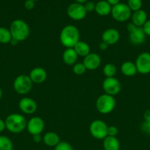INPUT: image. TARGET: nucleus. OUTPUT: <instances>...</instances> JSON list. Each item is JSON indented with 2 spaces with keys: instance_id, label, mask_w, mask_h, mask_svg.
<instances>
[{
  "instance_id": "f257e3e1",
  "label": "nucleus",
  "mask_w": 150,
  "mask_h": 150,
  "mask_svg": "<svg viewBox=\"0 0 150 150\" xmlns=\"http://www.w3.org/2000/svg\"><path fill=\"white\" fill-rule=\"evenodd\" d=\"M80 40V33L76 26L67 25L62 29L60 34V41L66 48H74Z\"/></svg>"
},
{
  "instance_id": "f03ea898",
  "label": "nucleus",
  "mask_w": 150,
  "mask_h": 150,
  "mask_svg": "<svg viewBox=\"0 0 150 150\" xmlns=\"http://www.w3.org/2000/svg\"><path fill=\"white\" fill-rule=\"evenodd\" d=\"M9 29L13 40L17 41L18 42L24 41L30 33V29L28 24L21 19H16L10 23Z\"/></svg>"
},
{
  "instance_id": "7ed1b4c3",
  "label": "nucleus",
  "mask_w": 150,
  "mask_h": 150,
  "mask_svg": "<svg viewBox=\"0 0 150 150\" xmlns=\"http://www.w3.org/2000/svg\"><path fill=\"white\" fill-rule=\"evenodd\" d=\"M6 129L10 133H19L26 128L27 122L25 117L20 114H11L5 120Z\"/></svg>"
},
{
  "instance_id": "20e7f679",
  "label": "nucleus",
  "mask_w": 150,
  "mask_h": 150,
  "mask_svg": "<svg viewBox=\"0 0 150 150\" xmlns=\"http://www.w3.org/2000/svg\"><path fill=\"white\" fill-rule=\"evenodd\" d=\"M116 102L114 97L107 94H103L97 98L96 107L97 111L102 114H108L114 110Z\"/></svg>"
},
{
  "instance_id": "39448f33",
  "label": "nucleus",
  "mask_w": 150,
  "mask_h": 150,
  "mask_svg": "<svg viewBox=\"0 0 150 150\" xmlns=\"http://www.w3.org/2000/svg\"><path fill=\"white\" fill-rule=\"evenodd\" d=\"M33 83L27 75H19L13 81V89L19 95H26L32 89Z\"/></svg>"
},
{
  "instance_id": "423d86ee",
  "label": "nucleus",
  "mask_w": 150,
  "mask_h": 150,
  "mask_svg": "<svg viewBox=\"0 0 150 150\" xmlns=\"http://www.w3.org/2000/svg\"><path fill=\"white\" fill-rule=\"evenodd\" d=\"M111 15L116 21L125 22L131 18L132 11L126 4L119 3L112 7Z\"/></svg>"
},
{
  "instance_id": "0eeeda50",
  "label": "nucleus",
  "mask_w": 150,
  "mask_h": 150,
  "mask_svg": "<svg viewBox=\"0 0 150 150\" xmlns=\"http://www.w3.org/2000/svg\"><path fill=\"white\" fill-rule=\"evenodd\" d=\"M108 126L104 121L101 120H94L89 127L90 133L95 139L103 140L107 136Z\"/></svg>"
},
{
  "instance_id": "6e6552de",
  "label": "nucleus",
  "mask_w": 150,
  "mask_h": 150,
  "mask_svg": "<svg viewBox=\"0 0 150 150\" xmlns=\"http://www.w3.org/2000/svg\"><path fill=\"white\" fill-rule=\"evenodd\" d=\"M102 89L105 94L115 96L120 92L121 84L120 81L115 77L106 78L102 82Z\"/></svg>"
},
{
  "instance_id": "1a4fd4ad",
  "label": "nucleus",
  "mask_w": 150,
  "mask_h": 150,
  "mask_svg": "<svg viewBox=\"0 0 150 150\" xmlns=\"http://www.w3.org/2000/svg\"><path fill=\"white\" fill-rule=\"evenodd\" d=\"M67 14L69 18L74 21H81L85 18L87 12L84 4L80 3H72L68 7Z\"/></svg>"
},
{
  "instance_id": "9d476101",
  "label": "nucleus",
  "mask_w": 150,
  "mask_h": 150,
  "mask_svg": "<svg viewBox=\"0 0 150 150\" xmlns=\"http://www.w3.org/2000/svg\"><path fill=\"white\" fill-rule=\"evenodd\" d=\"M138 73L141 74L150 73V53L143 52L138 56L135 62Z\"/></svg>"
},
{
  "instance_id": "9b49d317",
  "label": "nucleus",
  "mask_w": 150,
  "mask_h": 150,
  "mask_svg": "<svg viewBox=\"0 0 150 150\" xmlns=\"http://www.w3.org/2000/svg\"><path fill=\"white\" fill-rule=\"evenodd\" d=\"M45 127V123L44 120L38 117H33L27 122L26 129L29 134L32 136L41 134Z\"/></svg>"
},
{
  "instance_id": "f8f14e48",
  "label": "nucleus",
  "mask_w": 150,
  "mask_h": 150,
  "mask_svg": "<svg viewBox=\"0 0 150 150\" xmlns=\"http://www.w3.org/2000/svg\"><path fill=\"white\" fill-rule=\"evenodd\" d=\"M101 62V57L96 53H90L88 55L84 57L82 63L88 70H96L100 66Z\"/></svg>"
},
{
  "instance_id": "ddd939ff",
  "label": "nucleus",
  "mask_w": 150,
  "mask_h": 150,
  "mask_svg": "<svg viewBox=\"0 0 150 150\" xmlns=\"http://www.w3.org/2000/svg\"><path fill=\"white\" fill-rule=\"evenodd\" d=\"M19 107L21 111L26 114H32L36 111L38 105L36 102L30 98H24L20 100Z\"/></svg>"
},
{
  "instance_id": "4468645a",
  "label": "nucleus",
  "mask_w": 150,
  "mask_h": 150,
  "mask_svg": "<svg viewBox=\"0 0 150 150\" xmlns=\"http://www.w3.org/2000/svg\"><path fill=\"white\" fill-rule=\"evenodd\" d=\"M120 39V34L117 29L114 28H109L101 35V40L102 42H105L107 45H114Z\"/></svg>"
},
{
  "instance_id": "2eb2a0df",
  "label": "nucleus",
  "mask_w": 150,
  "mask_h": 150,
  "mask_svg": "<svg viewBox=\"0 0 150 150\" xmlns=\"http://www.w3.org/2000/svg\"><path fill=\"white\" fill-rule=\"evenodd\" d=\"M29 77L30 78L32 83L40 84L46 81L47 78V73L43 67H37L31 70Z\"/></svg>"
},
{
  "instance_id": "dca6fc26",
  "label": "nucleus",
  "mask_w": 150,
  "mask_h": 150,
  "mask_svg": "<svg viewBox=\"0 0 150 150\" xmlns=\"http://www.w3.org/2000/svg\"><path fill=\"white\" fill-rule=\"evenodd\" d=\"M129 38L130 42L133 45H141L146 41V35L144 33L142 27H137V29L132 32L129 33Z\"/></svg>"
},
{
  "instance_id": "f3484780",
  "label": "nucleus",
  "mask_w": 150,
  "mask_h": 150,
  "mask_svg": "<svg viewBox=\"0 0 150 150\" xmlns=\"http://www.w3.org/2000/svg\"><path fill=\"white\" fill-rule=\"evenodd\" d=\"M132 23L138 27H142L144 23L147 21V14L144 10H139L132 13L131 16Z\"/></svg>"
},
{
  "instance_id": "a211bd4d",
  "label": "nucleus",
  "mask_w": 150,
  "mask_h": 150,
  "mask_svg": "<svg viewBox=\"0 0 150 150\" xmlns=\"http://www.w3.org/2000/svg\"><path fill=\"white\" fill-rule=\"evenodd\" d=\"M79 56L76 53L74 48H66L63 54V60L67 65H74L76 64Z\"/></svg>"
},
{
  "instance_id": "6ab92c4d",
  "label": "nucleus",
  "mask_w": 150,
  "mask_h": 150,
  "mask_svg": "<svg viewBox=\"0 0 150 150\" xmlns=\"http://www.w3.org/2000/svg\"><path fill=\"white\" fill-rule=\"evenodd\" d=\"M43 142L46 146L50 147H55L60 142V136L54 132H47L43 136Z\"/></svg>"
},
{
  "instance_id": "aec40b11",
  "label": "nucleus",
  "mask_w": 150,
  "mask_h": 150,
  "mask_svg": "<svg viewBox=\"0 0 150 150\" xmlns=\"http://www.w3.org/2000/svg\"><path fill=\"white\" fill-rule=\"evenodd\" d=\"M112 6L107 1L101 0L96 4L95 11L101 16H107L111 13Z\"/></svg>"
},
{
  "instance_id": "412c9836",
  "label": "nucleus",
  "mask_w": 150,
  "mask_h": 150,
  "mask_svg": "<svg viewBox=\"0 0 150 150\" xmlns=\"http://www.w3.org/2000/svg\"><path fill=\"white\" fill-rule=\"evenodd\" d=\"M121 71L125 76H127V77H132V76H135L138 73L135 64L130 61L124 62L121 64Z\"/></svg>"
},
{
  "instance_id": "4be33fe9",
  "label": "nucleus",
  "mask_w": 150,
  "mask_h": 150,
  "mask_svg": "<svg viewBox=\"0 0 150 150\" xmlns=\"http://www.w3.org/2000/svg\"><path fill=\"white\" fill-rule=\"evenodd\" d=\"M103 148L104 150H119L120 142L116 137L107 136L103 139Z\"/></svg>"
},
{
  "instance_id": "5701e85b",
  "label": "nucleus",
  "mask_w": 150,
  "mask_h": 150,
  "mask_svg": "<svg viewBox=\"0 0 150 150\" xmlns=\"http://www.w3.org/2000/svg\"><path fill=\"white\" fill-rule=\"evenodd\" d=\"M74 49L75 50L78 56H80V57H85L91 53L90 45L87 42L82 40H79L75 45V46L74 47Z\"/></svg>"
},
{
  "instance_id": "b1692460",
  "label": "nucleus",
  "mask_w": 150,
  "mask_h": 150,
  "mask_svg": "<svg viewBox=\"0 0 150 150\" xmlns=\"http://www.w3.org/2000/svg\"><path fill=\"white\" fill-rule=\"evenodd\" d=\"M12 40H13V38H12L10 29L6 27L0 26V43H10Z\"/></svg>"
},
{
  "instance_id": "393cba45",
  "label": "nucleus",
  "mask_w": 150,
  "mask_h": 150,
  "mask_svg": "<svg viewBox=\"0 0 150 150\" xmlns=\"http://www.w3.org/2000/svg\"><path fill=\"white\" fill-rule=\"evenodd\" d=\"M116 73H117V69L116 65L113 63H107L103 67V73L106 78L115 77Z\"/></svg>"
},
{
  "instance_id": "a878e982",
  "label": "nucleus",
  "mask_w": 150,
  "mask_h": 150,
  "mask_svg": "<svg viewBox=\"0 0 150 150\" xmlns=\"http://www.w3.org/2000/svg\"><path fill=\"white\" fill-rule=\"evenodd\" d=\"M13 144L10 139L5 136H0V150H13Z\"/></svg>"
},
{
  "instance_id": "bb28decb",
  "label": "nucleus",
  "mask_w": 150,
  "mask_h": 150,
  "mask_svg": "<svg viewBox=\"0 0 150 150\" xmlns=\"http://www.w3.org/2000/svg\"><path fill=\"white\" fill-rule=\"evenodd\" d=\"M127 5L131 11H137L141 10L142 7V1L141 0H128Z\"/></svg>"
},
{
  "instance_id": "cd10ccee",
  "label": "nucleus",
  "mask_w": 150,
  "mask_h": 150,
  "mask_svg": "<svg viewBox=\"0 0 150 150\" xmlns=\"http://www.w3.org/2000/svg\"><path fill=\"white\" fill-rule=\"evenodd\" d=\"M86 67H85L84 64L82 62H78L76 63L73 65V72L77 76H81V75L84 74L86 71Z\"/></svg>"
},
{
  "instance_id": "c85d7f7f",
  "label": "nucleus",
  "mask_w": 150,
  "mask_h": 150,
  "mask_svg": "<svg viewBox=\"0 0 150 150\" xmlns=\"http://www.w3.org/2000/svg\"><path fill=\"white\" fill-rule=\"evenodd\" d=\"M54 150H74L71 145L66 142H60Z\"/></svg>"
},
{
  "instance_id": "c756f323",
  "label": "nucleus",
  "mask_w": 150,
  "mask_h": 150,
  "mask_svg": "<svg viewBox=\"0 0 150 150\" xmlns=\"http://www.w3.org/2000/svg\"><path fill=\"white\" fill-rule=\"evenodd\" d=\"M84 7H85V10L86 12H93L95 10V7H96V4L94 2V1H88L87 2H85L84 4Z\"/></svg>"
},
{
  "instance_id": "7c9ffc66",
  "label": "nucleus",
  "mask_w": 150,
  "mask_h": 150,
  "mask_svg": "<svg viewBox=\"0 0 150 150\" xmlns=\"http://www.w3.org/2000/svg\"><path fill=\"white\" fill-rule=\"evenodd\" d=\"M141 130L147 135H150V121H144L141 124Z\"/></svg>"
},
{
  "instance_id": "2f4dec72",
  "label": "nucleus",
  "mask_w": 150,
  "mask_h": 150,
  "mask_svg": "<svg viewBox=\"0 0 150 150\" xmlns=\"http://www.w3.org/2000/svg\"><path fill=\"white\" fill-rule=\"evenodd\" d=\"M118 133H119V130H118V128L116 126L112 125L108 127V129H107V136H108L116 137Z\"/></svg>"
},
{
  "instance_id": "473e14b6",
  "label": "nucleus",
  "mask_w": 150,
  "mask_h": 150,
  "mask_svg": "<svg viewBox=\"0 0 150 150\" xmlns=\"http://www.w3.org/2000/svg\"><path fill=\"white\" fill-rule=\"evenodd\" d=\"M142 29L144 30L145 35L146 36L150 37V20H147V21L142 26Z\"/></svg>"
},
{
  "instance_id": "72a5a7b5",
  "label": "nucleus",
  "mask_w": 150,
  "mask_h": 150,
  "mask_svg": "<svg viewBox=\"0 0 150 150\" xmlns=\"http://www.w3.org/2000/svg\"><path fill=\"white\" fill-rule=\"evenodd\" d=\"M24 7L27 10H32L35 7V1L32 0H26L24 3Z\"/></svg>"
},
{
  "instance_id": "f704fd0d",
  "label": "nucleus",
  "mask_w": 150,
  "mask_h": 150,
  "mask_svg": "<svg viewBox=\"0 0 150 150\" xmlns=\"http://www.w3.org/2000/svg\"><path fill=\"white\" fill-rule=\"evenodd\" d=\"M137 27H138V26H136L133 23L131 22V23H129L127 24V26H126V29H127V31L129 33H131V32H132L133 31H135V29H137Z\"/></svg>"
},
{
  "instance_id": "c9c22d12",
  "label": "nucleus",
  "mask_w": 150,
  "mask_h": 150,
  "mask_svg": "<svg viewBox=\"0 0 150 150\" xmlns=\"http://www.w3.org/2000/svg\"><path fill=\"white\" fill-rule=\"evenodd\" d=\"M32 140L35 143H40L43 142V137L41 136V134L35 135V136H32Z\"/></svg>"
},
{
  "instance_id": "e433bc0d",
  "label": "nucleus",
  "mask_w": 150,
  "mask_h": 150,
  "mask_svg": "<svg viewBox=\"0 0 150 150\" xmlns=\"http://www.w3.org/2000/svg\"><path fill=\"white\" fill-rule=\"evenodd\" d=\"M144 121H150V109L146 110L144 113Z\"/></svg>"
},
{
  "instance_id": "4c0bfd02",
  "label": "nucleus",
  "mask_w": 150,
  "mask_h": 150,
  "mask_svg": "<svg viewBox=\"0 0 150 150\" xmlns=\"http://www.w3.org/2000/svg\"><path fill=\"white\" fill-rule=\"evenodd\" d=\"M5 129H6L5 122H4V120H1V119H0V133L4 131Z\"/></svg>"
},
{
  "instance_id": "58836bf2",
  "label": "nucleus",
  "mask_w": 150,
  "mask_h": 150,
  "mask_svg": "<svg viewBox=\"0 0 150 150\" xmlns=\"http://www.w3.org/2000/svg\"><path fill=\"white\" fill-rule=\"evenodd\" d=\"M107 48H108V45H107V43L102 42V41H101V42H100L99 48L101 51H105V50L107 49Z\"/></svg>"
},
{
  "instance_id": "ea45409f",
  "label": "nucleus",
  "mask_w": 150,
  "mask_h": 150,
  "mask_svg": "<svg viewBox=\"0 0 150 150\" xmlns=\"http://www.w3.org/2000/svg\"><path fill=\"white\" fill-rule=\"evenodd\" d=\"M106 1H107L112 7L116 5V4H118L119 3H120V0H106Z\"/></svg>"
},
{
  "instance_id": "a19ab883",
  "label": "nucleus",
  "mask_w": 150,
  "mask_h": 150,
  "mask_svg": "<svg viewBox=\"0 0 150 150\" xmlns=\"http://www.w3.org/2000/svg\"><path fill=\"white\" fill-rule=\"evenodd\" d=\"M77 3H80V4H85V2L88 1V0H75Z\"/></svg>"
},
{
  "instance_id": "79ce46f5",
  "label": "nucleus",
  "mask_w": 150,
  "mask_h": 150,
  "mask_svg": "<svg viewBox=\"0 0 150 150\" xmlns=\"http://www.w3.org/2000/svg\"><path fill=\"white\" fill-rule=\"evenodd\" d=\"M2 98V90H1V88L0 87V100Z\"/></svg>"
},
{
  "instance_id": "37998d69",
  "label": "nucleus",
  "mask_w": 150,
  "mask_h": 150,
  "mask_svg": "<svg viewBox=\"0 0 150 150\" xmlns=\"http://www.w3.org/2000/svg\"><path fill=\"white\" fill-rule=\"evenodd\" d=\"M32 1H38V0H32Z\"/></svg>"
}]
</instances>
